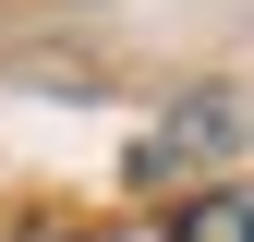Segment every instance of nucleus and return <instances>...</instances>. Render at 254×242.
Segmentation results:
<instances>
[{
	"label": "nucleus",
	"instance_id": "1",
	"mask_svg": "<svg viewBox=\"0 0 254 242\" xmlns=\"http://www.w3.org/2000/svg\"><path fill=\"white\" fill-rule=\"evenodd\" d=\"M170 242H254V182H218L170 218Z\"/></svg>",
	"mask_w": 254,
	"mask_h": 242
}]
</instances>
